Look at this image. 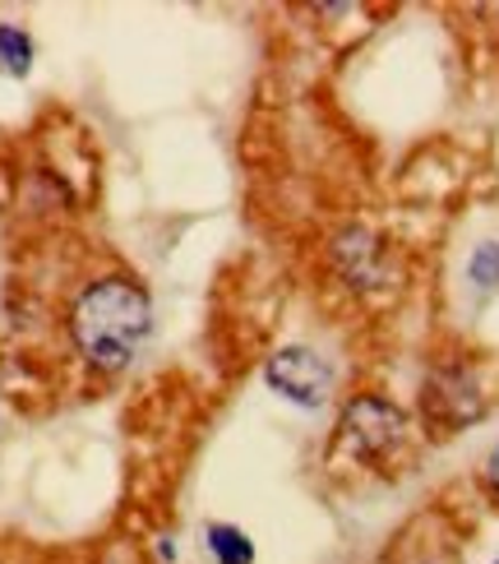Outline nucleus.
Wrapping results in <instances>:
<instances>
[{
  "mask_svg": "<svg viewBox=\"0 0 499 564\" xmlns=\"http://www.w3.org/2000/svg\"><path fill=\"white\" fill-rule=\"evenodd\" d=\"M153 296L130 273H98L88 278L79 296L69 301V343L93 375H121L139 361V351L153 338Z\"/></svg>",
  "mask_w": 499,
  "mask_h": 564,
  "instance_id": "f257e3e1",
  "label": "nucleus"
},
{
  "mask_svg": "<svg viewBox=\"0 0 499 564\" xmlns=\"http://www.w3.org/2000/svg\"><path fill=\"white\" fill-rule=\"evenodd\" d=\"M412 435V416L384 393H351L338 412L333 454L356 467H389Z\"/></svg>",
  "mask_w": 499,
  "mask_h": 564,
  "instance_id": "f03ea898",
  "label": "nucleus"
},
{
  "mask_svg": "<svg viewBox=\"0 0 499 564\" xmlns=\"http://www.w3.org/2000/svg\"><path fill=\"white\" fill-rule=\"evenodd\" d=\"M421 421L431 435H463L490 412V393L481 384L477 361L467 357H440L421 380Z\"/></svg>",
  "mask_w": 499,
  "mask_h": 564,
  "instance_id": "7ed1b4c3",
  "label": "nucleus"
},
{
  "mask_svg": "<svg viewBox=\"0 0 499 564\" xmlns=\"http://www.w3.org/2000/svg\"><path fill=\"white\" fill-rule=\"evenodd\" d=\"M264 384L282 398V403H292L301 412H319L333 398V366L315 347L292 343V347H278L264 361Z\"/></svg>",
  "mask_w": 499,
  "mask_h": 564,
  "instance_id": "20e7f679",
  "label": "nucleus"
},
{
  "mask_svg": "<svg viewBox=\"0 0 499 564\" xmlns=\"http://www.w3.org/2000/svg\"><path fill=\"white\" fill-rule=\"evenodd\" d=\"M333 269L343 273L347 288L366 292L389 278V241L375 237L370 227H343L333 237Z\"/></svg>",
  "mask_w": 499,
  "mask_h": 564,
  "instance_id": "39448f33",
  "label": "nucleus"
},
{
  "mask_svg": "<svg viewBox=\"0 0 499 564\" xmlns=\"http://www.w3.org/2000/svg\"><path fill=\"white\" fill-rule=\"evenodd\" d=\"M204 551H208L213 564H254L250 532H241L236 523H208L204 528Z\"/></svg>",
  "mask_w": 499,
  "mask_h": 564,
  "instance_id": "423d86ee",
  "label": "nucleus"
},
{
  "mask_svg": "<svg viewBox=\"0 0 499 564\" xmlns=\"http://www.w3.org/2000/svg\"><path fill=\"white\" fill-rule=\"evenodd\" d=\"M33 37H29V29H19V23H0V69L6 75H14V79H23L33 69Z\"/></svg>",
  "mask_w": 499,
  "mask_h": 564,
  "instance_id": "0eeeda50",
  "label": "nucleus"
},
{
  "mask_svg": "<svg viewBox=\"0 0 499 564\" xmlns=\"http://www.w3.org/2000/svg\"><path fill=\"white\" fill-rule=\"evenodd\" d=\"M467 282L477 296H495L499 292V241H481L467 254Z\"/></svg>",
  "mask_w": 499,
  "mask_h": 564,
  "instance_id": "6e6552de",
  "label": "nucleus"
},
{
  "mask_svg": "<svg viewBox=\"0 0 499 564\" xmlns=\"http://www.w3.org/2000/svg\"><path fill=\"white\" fill-rule=\"evenodd\" d=\"M481 477H486V486H490V496L499 500V440H495V449L486 454V467H481Z\"/></svg>",
  "mask_w": 499,
  "mask_h": 564,
  "instance_id": "1a4fd4ad",
  "label": "nucleus"
},
{
  "mask_svg": "<svg viewBox=\"0 0 499 564\" xmlns=\"http://www.w3.org/2000/svg\"><path fill=\"white\" fill-rule=\"evenodd\" d=\"M495 564H499V560H495Z\"/></svg>",
  "mask_w": 499,
  "mask_h": 564,
  "instance_id": "9d476101",
  "label": "nucleus"
}]
</instances>
